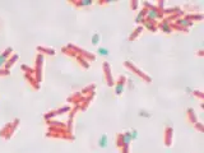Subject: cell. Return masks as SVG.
<instances>
[{
  "label": "cell",
  "mask_w": 204,
  "mask_h": 153,
  "mask_svg": "<svg viewBox=\"0 0 204 153\" xmlns=\"http://www.w3.org/2000/svg\"><path fill=\"white\" fill-rule=\"evenodd\" d=\"M70 4H73V5H76V7H89V5H92L93 4V2L92 0H82V2H69Z\"/></svg>",
  "instance_id": "5bb4252c"
},
{
  "label": "cell",
  "mask_w": 204,
  "mask_h": 153,
  "mask_svg": "<svg viewBox=\"0 0 204 153\" xmlns=\"http://www.w3.org/2000/svg\"><path fill=\"white\" fill-rule=\"evenodd\" d=\"M163 142L166 147H171L174 142V129L171 126H166L165 133H163Z\"/></svg>",
  "instance_id": "8992f818"
},
{
  "label": "cell",
  "mask_w": 204,
  "mask_h": 153,
  "mask_svg": "<svg viewBox=\"0 0 204 153\" xmlns=\"http://www.w3.org/2000/svg\"><path fill=\"white\" fill-rule=\"evenodd\" d=\"M185 18L191 22H194V20L200 22L203 19V14H187V15H185Z\"/></svg>",
  "instance_id": "ac0fdd59"
},
{
  "label": "cell",
  "mask_w": 204,
  "mask_h": 153,
  "mask_svg": "<svg viewBox=\"0 0 204 153\" xmlns=\"http://www.w3.org/2000/svg\"><path fill=\"white\" fill-rule=\"evenodd\" d=\"M186 116H187V121H189L190 124L193 125H195L198 123V117H196V114L195 111L193 110V108H187V111H186Z\"/></svg>",
  "instance_id": "30bf717a"
},
{
  "label": "cell",
  "mask_w": 204,
  "mask_h": 153,
  "mask_svg": "<svg viewBox=\"0 0 204 153\" xmlns=\"http://www.w3.org/2000/svg\"><path fill=\"white\" fill-rule=\"evenodd\" d=\"M17 60H18V55H13V56L10 58V59H8V61L5 63V65H4V67H5V69H7V70H9V68H10V67H13V65H14V63L17 61Z\"/></svg>",
  "instance_id": "e0dca14e"
},
{
  "label": "cell",
  "mask_w": 204,
  "mask_h": 153,
  "mask_svg": "<svg viewBox=\"0 0 204 153\" xmlns=\"http://www.w3.org/2000/svg\"><path fill=\"white\" fill-rule=\"evenodd\" d=\"M98 145L101 147V148H105V147L107 145V135L106 134H104L100 138V140H98Z\"/></svg>",
  "instance_id": "d6986e66"
},
{
  "label": "cell",
  "mask_w": 204,
  "mask_h": 153,
  "mask_svg": "<svg viewBox=\"0 0 204 153\" xmlns=\"http://www.w3.org/2000/svg\"><path fill=\"white\" fill-rule=\"evenodd\" d=\"M37 50L40 52H45L47 55H55V50L54 48H49V47H44V46H37Z\"/></svg>",
  "instance_id": "2e32d148"
},
{
  "label": "cell",
  "mask_w": 204,
  "mask_h": 153,
  "mask_svg": "<svg viewBox=\"0 0 204 153\" xmlns=\"http://www.w3.org/2000/svg\"><path fill=\"white\" fill-rule=\"evenodd\" d=\"M70 110V107L69 106H65V107H63V108H59V110H56V111H52L51 114H47L46 115V119H49V117H52L54 115H59V114H64V112H66V111H69Z\"/></svg>",
  "instance_id": "9a60e30c"
},
{
  "label": "cell",
  "mask_w": 204,
  "mask_h": 153,
  "mask_svg": "<svg viewBox=\"0 0 204 153\" xmlns=\"http://www.w3.org/2000/svg\"><path fill=\"white\" fill-rule=\"evenodd\" d=\"M138 5H139V3L137 2V0H131V2H130V8H131V10H137Z\"/></svg>",
  "instance_id": "603a6c76"
},
{
  "label": "cell",
  "mask_w": 204,
  "mask_h": 153,
  "mask_svg": "<svg viewBox=\"0 0 204 153\" xmlns=\"http://www.w3.org/2000/svg\"><path fill=\"white\" fill-rule=\"evenodd\" d=\"M102 69H104V75H105L107 86H109V87H114L115 80H114V78H112V70H111L110 64L107 63V61H105L104 64H102Z\"/></svg>",
  "instance_id": "3957f363"
},
{
  "label": "cell",
  "mask_w": 204,
  "mask_h": 153,
  "mask_svg": "<svg viewBox=\"0 0 204 153\" xmlns=\"http://www.w3.org/2000/svg\"><path fill=\"white\" fill-rule=\"evenodd\" d=\"M174 23L176 24V26H180V27H182V28H185V30H189L190 27L194 24V22H191V20H189V19H186L185 17L184 18H178L176 19Z\"/></svg>",
  "instance_id": "ba28073f"
},
{
  "label": "cell",
  "mask_w": 204,
  "mask_h": 153,
  "mask_svg": "<svg viewBox=\"0 0 204 153\" xmlns=\"http://www.w3.org/2000/svg\"><path fill=\"white\" fill-rule=\"evenodd\" d=\"M12 51H13V48H12V47H8L7 50H5V51L2 54V55H0V67L5 65V63L8 61V56L12 55Z\"/></svg>",
  "instance_id": "8fae6325"
},
{
  "label": "cell",
  "mask_w": 204,
  "mask_h": 153,
  "mask_svg": "<svg viewBox=\"0 0 204 153\" xmlns=\"http://www.w3.org/2000/svg\"><path fill=\"white\" fill-rule=\"evenodd\" d=\"M144 31V28H143V26H138L137 27V28L135 30H134L133 31V33L130 35V36H129V41H130V42H133L134 40H137V38H138V36L139 35H141L142 33V32Z\"/></svg>",
  "instance_id": "4fadbf2b"
},
{
  "label": "cell",
  "mask_w": 204,
  "mask_h": 153,
  "mask_svg": "<svg viewBox=\"0 0 204 153\" xmlns=\"http://www.w3.org/2000/svg\"><path fill=\"white\" fill-rule=\"evenodd\" d=\"M98 52L101 54V55H104V56L109 55V51H107V48H105V47H100V48H98Z\"/></svg>",
  "instance_id": "cb8c5ba5"
},
{
  "label": "cell",
  "mask_w": 204,
  "mask_h": 153,
  "mask_svg": "<svg viewBox=\"0 0 204 153\" xmlns=\"http://www.w3.org/2000/svg\"><path fill=\"white\" fill-rule=\"evenodd\" d=\"M147 12H148V9H147V8H143L141 12L138 13L137 18H135V23H137L138 26H142V22L146 19V17H147Z\"/></svg>",
  "instance_id": "7c38bea8"
},
{
  "label": "cell",
  "mask_w": 204,
  "mask_h": 153,
  "mask_svg": "<svg viewBox=\"0 0 204 153\" xmlns=\"http://www.w3.org/2000/svg\"><path fill=\"white\" fill-rule=\"evenodd\" d=\"M194 128H195L196 130H199L200 133H204V126H203V123H199V121H198V123L194 125Z\"/></svg>",
  "instance_id": "44dd1931"
},
{
  "label": "cell",
  "mask_w": 204,
  "mask_h": 153,
  "mask_svg": "<svg viewBox=\"0 0 204 153\" xmlns=\"http://www.w3.org/2000/svg\"><path fill=\"white\" fill-rule=\"evenodd\" d=\"M193 96L198 97L200 101H203V98H204V93H203V92H200V91H194V92H193Z\"/></svg>",
  "instance_id": "ffe728a7"
},
{
  "label": "cell",
  "mask_w": 204,
  "mask_h": 153,
  "mask_svg": "<svg viewBox=\"0 0 204 153\" xmlns=\"http://www.w3.org/2000/svg\"><path fill=\"white\" fill-rule=\"evenodd\" d=\"M98 41H100V35L94 33L93 37H92V43H93V45H98Z\"/></svg>",
  "instance_id": "7402d4cb"
},
{
  "label": "cell",
  "mask_w": 204,
  "mask_h": 153,
  "mask_svg": "<svg viewBox=\"0 0 204 153\" xmlns=\"http://www.w3.org/2000/svg\"><path fill=\"white\" fill-rule=\"evenodd\" d=\"M42 61H44V56H42V54L40 55H37V59H36V69H35V73H36V80L37 83H41L42 80Z\"/></svg>",
  "instance_id": "5b68a950"
},
{
  "label": "cell",
  "mask_w": 204,
  "mask_h": 153,
  "mask_svg": "<svg viewBox=\"0 0 204 153\" xmlns=\"http://www.w3.org/2000/svg\"><path fill=\"white\" fill-rule=\"evenodd\" d=\"M130 142H131V133L125 132L116 135V145L120 149V153H129L130 148Z\"/></svg>",
  "instance_id": "6da1fadb"
},
{
  "label": "cell",
  "mask_w": 204,
  "mask_h": 153,
  "mask_svg": "<svg viewBox=\"0 0 204 153\" xmlns=\"http://www.w3.org/2000/svg\"><path fill=\"white\" fill-rule=\"evenodd\" d=\"M203 54H204V52H203V50H199V52H198L196 55H198V56H203Z\"/></svg>",
  "instance_id": "484cf974"
},
{
  "label": "cell",
  "mask_w": 204,
  "mask_h": 153,
  "mask_svg": "<svg viewBox=\"0 0 204 153\" xmlns=\"http://www.w3.org/2000/svg\"><path fill=\"white\" fill-rule=\"evenodd\" d=\"M126 76L125 75H120L117 80L115 82L114 84V88H115V93L116 96H121L122 92H124V88H125V84H126Z\"/></svg>",
  "instance_id": "277c9868"
},
{
  "label": "cell",
  "mask_w": 204,
  "mask_h": 153,
  "mask_svg": "<svg viewBox=\"0 0 204 153\" xmlns=\"http://www.w3.org/2000/svg\"><path fill=\"white\" fill-rule=\"evenodd\" d=\"M124 65H125V68H128V69L130 70V72H133L134 74H137V75L139 76V78L143 79L144 82H146V83H151V82H152V78H151V76L147 75L144 72H142V70L139 69V68L137 67V65H134L133 63H130V61H125V63H124Z\"/></svg>",
  "instance_id": "7a4b0ae2"
},
{
  "label": "cell",
  "mask_w": 204,
  "mask_h": 153,
  "mask_svg": "<svg viewBox=\"0 0 204 153\" xmlns=\"http://www.w3.org/2000/svg\"><path fill=\"white\" fill-rule=\"evenodd\" d=\"M142 26H143V28H147L149 32H157L158 31V22L157 20H152V19L146 18L142 22Z\"/></svg>",
  "instance_id": "52a82bcc"
},
{
  "label": "cell",
  "mask_w": 204,
  "mask_h": 153,
  "mask_svg": "<svg viewBox=\"0 0 204 153\" xmlns=\"http://www.w3.org/2000/svg\"><path fill=\"white\" fill-rule=\"evenodd\" d=\"M0 75H9V70H7V69H0Z\"/></svg>",
  "instance_id": "d4e9b609"
},
{
  "label": "cell",
  "mask_w": 204,
  "mask_h": 153,
  "mask_svg": "<svg viewBox=\"0 0 204 153\" xmlns=\"http://www.w3.org/2000/svg\"><path fill=\"white\" fill-rule=\"evenodd\" d=\"M68 47L70 48V50H77V51H78V54H80V55H83V56H84V59H88V60H94V59H96V56L93 55V54H89V52L84 51V50H80L79 47L74 46V45H69Z\"/></svg>",
  "instance_id": "9c48e42d"
}]
</instances>
